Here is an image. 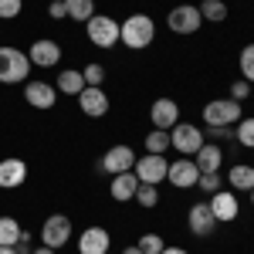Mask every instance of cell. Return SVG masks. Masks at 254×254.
Returning a JSON list of instances; mask_svg holds the SVG:
<instances>
[{"label":"cell","instance_id":"6da1fadb","mask_svg":"<svg viewBox=\"0 0 254 254\" xmlns=\"http://www.w3.org/2000/svg\"><path fill=\"white\" fill-rule=\"evenodd\" d=\"M156 38V24L149 14H132V17H126L119 24V41L126 44V48H132V51H142V48H149Z\"/></svg>","mask_w":254,"mask_h":254},{"label":"cell","instance_id":"7a4b0ae2","mask_svg":"<svg viewBox=\"0 0 254 254\" xmlns=\"http://www.w3.org/2000/svg\"><path fill=\"white\" fill-rule=\"evenodd\" d=\"M31 58L17 48H0V85H20L31 75Z\"/></svg>","mask_w":254,"mask_h":254},{"label":"cell","instance_id":"3957f363","mask_svg":"<svg viewBox=\"0 0 254 254\" xmlns=\"http://www.w3.org/2000/svg\"><path fill=\"white\" fill-rule=\"evenodd\" d=\"M203 122H207V129H217V126H237V122H241V102H234L231 95L207 102V105H203Z\"/></svg>","mask_w":254,"mask_h":254},{"label":"cell","instance_id":"277c9868","mask_svg":"<svg viewBox=\"0 0 254 254\" xmlns=\"http://www.w3.org/2000/svg\"><path fill=\"white\" fill-rule=\"evenodd\" d=\"M85 34H88V41H92L95 48L109 51V48L119 44V20H112L109 14H95V17L85 24Z\"/></svg>","mask_w":254,"mask_h":254},{"label":"cell","instance_id":"5b68a950","mask_svg":"<svg viewBox=\"0 0 254 254\" xmlns=\"http://www.w3.org/2000/svg\"><path fill=\"white\" fill-rule=\"evenodd\" d=\"M170 146L183 156H193L196 149L203 146V129H196L193 122H176L170 129Z\"/></svg>","mask_w":254,"mask_h":254},{"label":"cell","instance_id":"8992f818","mask_svg":"<svg viewBox=\"0 0 254 254\" xmlns=\"http://www.w3.org/2000/svg\"><path fill=\"white\" fill-rule=\"evenodd\" d=\"M132 166H136V149H132V146H126V142H119V146H109V153L98 159V170H102V173H109V176L129 173Z\"/></svg>","mask_w":254,"mask_h":254},{"label":"cell","instance_id":"52a82bcc","mask_svg":"<svg viewBox=\"0 0 254 254\" xmlns=\"http://www.w3.org/2000/svg\"><path fill=\"white\" fill-rule=\"evenodd\" d=\"M68 241H71V220H68L64 214H51L48 220H44V227H41V244L61 251Z\"/></svg>","mask_w":254,"mask_h":254},{"label":"cell","instance_id":"ba28073f","mask_svg":"<svg viewBox=\"0 0 254 254\" xmlns=\"http://www.w3.org/2000/svg\"><path fill=\"white\" fill-rule=\"evenodd\" d=\"M166 24H170L173 34H196V31L203 27V17H200V7H193V3H180V7L170 10Z\"/></svg>","mask_w":254,"mask_h":254},{"label":"cell","instance_id":"9c48e42d","mask_svg":"<svg viewBox=\"0 0 254 254\" xmlns=\"http://www.w3.org/2000/svg\"><path fill=\"white\" fill-rule=\"evenodd\" d=\"M166 170H170V163L166 156H156V153H149V156H139L136 166H132V173H136L139 183H163L166 180Z\"/></svg>","mask_w":254,"mask_h":254},{"label":"cell","instance_id":"30bf717a","mask_svg":"<svg viewBox=\"0 0 254 254\" xmlns=\"http://www.w3.org/2000/svg\"><path fill=\"white\" fill-rule=\"evenodd\" d=\"M24 102L31 105V109H41V112H48V109H55V102H58V88L55 85H48V81H27L24 85Z\"/></svg>","mask_w":254,"mask_h":254},{"label":"cell","instance_id":"8fae6325","mask_svg":"<svg viewBox=\"0 0 254 254\" xmlns=\"http://www.w3.org/2000/svg\"><path fill=\"white\" fill-rule=\"evenodd\" d=\"M27 58H31V64L34 68H55L61 61V44L51 38H38L31 48H27Z\"/></svg>","mask_w":254,"mask_h":254},{"label":"cell","instance_id":"7c38bea8","mask_svg":"<svg viewBox=\"0 0 254 254\" xmlns=\"http://www.w3.org/2000/svg\"><path fill=\"white\" fill-rule=\"evenodd\" d=\"M210 214H214L217 224H231V220H237L241 203H237L234 190H217V193L210 196Z\"/></svg>","mask_w":254,"mask_h":254},{"label":"cell","instance_id":"4fadbf2b","mask_svg":"<svg viewBox=\"0 0 254 254\" xmlns=\"http://www.w3.org/2000/svg\"><path fill=\"white\" fill-rule=\"evenodd\" d=\"M166 180L173 183L176 190H190V187H196V180H200V170H196V163L190 156H183V159H176V163H170Z\"/></svg>","mask_w":254,"mask_h":254},{"label":"cell","instance_id":"5bb4252c","mask_svg":"<svg viewBox=\"0 0 254 254\" xmlns=\"http://www.w3.org/2000/svg\"><path fill=\"white\" fill-rule=\"evenodd\" d=\"M78 109H81V116H88V119H102L109 112V95H105V88L85 85L81 95H78Z\"/></svg>","mask_w":254,"mask_h":254},{"label":"cell","instance_id":"9a60e30c","mask_svg":"<svg viewBox=\"0 0 254 254\" xmlns=\"http://www.w3.org/2000/svg\"><path fill=\"white\" fill-rule=\"evenodd\" d=\"M187 224H190V234L193 237H210L217 231V220L210 214V203H193L190 214H187Z\"/></svg>","mask_w":254,"mask_h":254},{"label":"cell","instance_id":"2e32d148","mask_svg":"<svg viewBox=\"0 0 254 254\" xmlns=\"http://www.w3.org/2000/svg\"><path fill=\"white\" fill-rule=\"evenodd\" d=\"M24 180H27V163L20 156L0 159V190H17Z\"/></svg>","mask_w":254,"mask_h":254},{"label":"cell","instance_id":"e0dca14e","mask_svg":"<svg viewBox=\"0 0 254 254\" xmlns=\"http://www.w3.org/2000/svg\"><path fill=\"white\" fill-rule=\"evenodd\" d=\"M149 122H153V129H173L180 122V105L173 98H156L149 109Z\"/></svg>","mask_w":254,"mask_h":254},{"label":"cell","instance_id":"ac0fdd59","mask_svg":"<svg viewBox=\"0 0 254 254\" xmlns=\"http://www.w3.org/2000/svg\"><path fill=\"white\" fill-rule=\"evenodd\" d=\"M112 237L105 227H85L78 237V254H109Z\"/></svg>","mask_w":254,"mask_h":254},{"label":"cell","instance_id":"d6986e66","mask_svg":"<svg viewBox=\"0 0 254 254\" xmlns=\"http://www.w3.org/2000/svg\"><path fill=\"white\" fill-rule=\"evenodd\" d=\"M193 163L200 173H220V163H224V149L217 142H203L193 153Z\"/></svg>","mask_w":254,"mask_h":254},{"label":"cell","instance_id":"ffe728a7","mask_svg":"<svg viewBox=\"0 0 254 254\" xmlns=\"http://www.w3.org/2000/svg\"><path fill=\"white\" fill-rule=\"evenodd\" d=\"M136 190H139V180H136V173H132V170H129V173H116V176H112V183H109V193H112V200H116V203L132 200V196H136Z\"/></svg>","mask_w":254,"mask_h":254},{"label":"cell","instance_id":"44dd1931","mask_svg":"<svg viewBox=\"0 0 254 254\" xmlns=\"http://www.w3.org/2000/svg\"><path fill=\"white\" fill-rule=\"evenodd\" d=\"M227 183H231V190H234V193H251V190H254V166H248V163L231 166Z\"/></svg>","mask_w":254,"mask_h":254},{"label":"cell","instance_id":"7402d4cb","mask_svg":"<svg viewBox=\"0 0 254 254\" xmlns=\"http://www.w3.org/2000/svg\"><path fill=\"white\" fill-rule=\"evenodd\" d=\"M55 88H58L61 95H75V98H78L81 88H85V75L75 71V68H64V71L58 75V85H55Z\"/></svg>","mask_w":254,"mask_h":254},{"label":"cell","instance_id":"603a6c76","mask_svg":"<svg viewBox=\"0 0 254 254\" xmlns=\"http://www.w3.org/2000/svg\"><path fill=\"white\" fill-rule=\"evenodd\" d=\"M64 7H68V20H88L95 17V0H64Z\"/></svg>","mask_w":254,"mask_h":254},{"label":"cell","instance_id":"cb8c5ba5","mask_svg":"<svg viewBox=\"0 0 254 254\" xmlns=\"http://www.w3.org/2000/svg\"><path fill=\"white\" fill-rule=\"evenodd\" d=\"M200 17L210 20V24H224L227 20V3L224 0H203L200 3Z\"/></svg>","mask_w":254,"mask_h":254},{"label":"cell","instance_id":"d4e9b609","mask_svg":"<svg viewBox=\"0 0 254 254\" xmlns=\"http://www.w3.org/2000/svg\"><path fill=\"white\" fill-rule=\"evenodd\" d=\"M170 149V129H153L146 136V153H156V156H166Z\"/></svg>","mask_w":254,"mask_h":254},{"label":"cell","instance_id":"484cf974","mask_svg":"<svg viewBox=\"0 0 254 254\" xmlns=\"http://www.w3.org/2000/svg\"><path fill=\"white\" fill-rule=\"evenodd\" d=\"M20 237V224L14 217H0V248H14Z\"/></svg>","mask_w":254,"mask_h":254},{"label":"cell","instance_id":"4316f807","mask_svg":"<svg viewBox=\"0 0 254 254\" xmlns=\"http://www.w3.org/2000/svg\"><path fill=\"white\" fill-rule=\"evenodd\" d=\"M132 200H136L139 207H146V210H149V207H156V203H159L156 183H139V190H136V196H132Z\"/></svg>","mask_w":254,"mask_h":254},{"label":"cell","instance_id":"83f0119b","mask_svg":"<svg viewBox=\"0 0 254 254\" xmlns=\"http://www.w3.org/2000/svg\"><path fill=\"white\" fill-rule=\"evenodd\" d=\"M234 139L241 142V146H248V149H254V116H248V119H241V122H237Z\"/></svg>","mask_w":254,"mask_h":254},{"label":"cell","instance_id":"f1b7e54d","mask_svg":"<svg viewBox=\"0 0 254 254\" xmlns=\"http://www.w3.org/2000/svg\"><path fill=\"white\" fill-rule=\"evenodd\" d=\"M196 187H200V190H203L207 196H214L217 190H224V180H220V173H200Z\"/></svg>","mask_w":254,"mask_h":254},{"label":"cell","instance_id":"f546056e","mask_svg":"<svg viewBox=\"0 0 254 254\" xmlns=\"http://www.w3.org/2000/svg\"><path fill=\"white\" fill-rule=\"evenodd\" d=\"M85 85H92V88H102V81H105V68L98 64V61H92V64H85Z\"/></svg>","mask_w":254,"mask_h":254},{"label":"cell","instance_id":"4dcf8cb0","mask_svg":"<svg viewBox=\"0 0 254 254\" xmlns=\"http://www.w3.org/2000/svg\"><path fill=\"white\" fill-rule=\"evenodd\" d=\"M136 248H139L142 254H159L163 248H166V244H163V237H159V234H142Z\"/></svg>","mask_w":254,"mask_h":254},{"label":"cell","instance_id":"1f68e13d","mask_svg":"<svg viewBox=\"0 0 254 254\" xmlns=\"http://www.w3.org/2000/svg\"><path fill=\"white\" fill-rule=\"evenodd\" d=\"M241 75H244V81H254V44L241 51Z\"/></svg>","mask_w":254,"mask_h":254},{"label":"cell","instance_id":"d6a6232c","mask_svg":"<svg viewBox=\"0 0 254 254\" xmlns=\"http://www.w3.org/2000/svg\"><path fill=\"white\" fill-rule=\"evenodd\" d=\"M24 10V0H0V20H10Z\"/></svg>","mask_w":254,"mask_h":254},{"label":"cell","instance_id":"836d02e7","mask_svg":"<svg viewBox=\"0 0 254 254\" xmlns=\"http://www.w3.org/2000/svg\"><path fill=\"white\" fill-rule=\"evenodd\" d=\"M251 95V81H244V78H237L234 85H231V98L234 102H244V98Z\"/></svg>","mask_w":254,"mask_h":254},{"label":"cell","instance_id":"e575fe53","mask_svg":"<svg viewBox=\"0 0 254 254\" xmlns=\"http://www.w3.org/2000/svg\"><path fill=\"white\" fill-rule=\"evenodd\" d=\"M48 17H51V20H68V7H64V0H61V3H48Z\"/></svg>","mask_w":254,"mask_h":254},{"label":"cell","instance_id":"d590c367","mask_svg":"<svg viewBox=\"0 0 254 254\" xmlns=\"http://www.w3.org/2000/svg\"><path fill=\"white\" fill-rule=\"evenodd\" d=\"M14 251H17V254H31V251H34V248H31V234H27V231H20L17 244H14Z\"/></svg>","mask_w":254,"mask_h":254},{"label":"cell","instance_id":"8d00e7d4","mask_svg":"<svg viewBox=\"0 0 254 254\" xmlns=\"http://www.w3.org/2000/svg\"><path fill=\"white\" fill-rule=\"evenodd\" d=\"M207 132L214 136V142H217V139H231V136H234V129H231V126H217V129H207Z\"/></svg>","mask_w":254,"mask_h":254},{"label":"cell","instance_id":"74e56055","mask_svg":"<svg viewBox=\"0 0 254 254\" xmlns=\"http://www.w3.org/2000/svg\"><path fill=\"white\" fill-rule=\"evenodd\" d=\"M159 254H190V251H183V248H163Z\"/></svg>","mask_w":254,"mask_h":254},{"label":"cell","instance_id":"f35d334b","mask_svg":"<svg viewBox=\"0 0 254 254\" xmlns=\"http://www.w3.org/2000/svg\"><path fill=\"white\" fill-rule=\"evenodd\" d=\"M31 254H55V248H44V244H41L38 251H31Z\"/></svg>","mask_w":254,"mask_h":254},{"label":"cell","instance_id":"ab89813d","mask_svg":"<svg viewBox=\"0 0 254 254\" xmlns=\"http://www.w3.org/2000/svg\"><path fill=\"white\" fill-rule=\"evenodd\" d=\"M122 254H142V251H139L136 244H132V248H126V251H122Z\"/></svg>","mask_w":254,"mask_h":254},{"label":"cell","instance_id":"60d3db41","mask_svg":"<svg viewBox=\"0 0 254 254\" xmlns=\"http://www.w3.org/2000/svg\"><path fill=\"white\" fill-rule=\"evenodd\" d=\"M0 254H17V251L14 248H0Z\"/></svg>","mask_w":254,"mask_h":254},{"label":"cell","instance_id":"b9f144b4","mask_svg":"<svg viewBox=\"0 0 254 254\" xmlns=\"http://www.w3.org/2000/svg\"><path fill=\"white\" fill-rule=\"evenodd\" d=\"M251 207H254V190H251Z\"/></svg>","mask_w":254,"mask_h":254},{"label":"cell","instance_id":"7bdbcfd3","mask_svg":"<svg viewBox=\"0 0 254 254\" xmlns=\"http://www.w3.org/2000/svg\"><path fill=\"white\" fill-rule=\"evenodd\" d=\"M51 3H61V0H51Z\"/></svg>","mask_w":254,"mask_h":254}]
</instances>
